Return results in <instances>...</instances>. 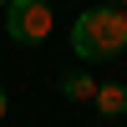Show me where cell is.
<instances>
[{
  "label": "cell",
  "instance_id": "3",
  "mask_svg": "<svg viewBox=\"0 0 127 127\" xmlns=\"http://www.w3.org/2000/svg\"><path fill=\"white\" fill-rule=\"evenodd\" d=\"M97 112L107 122L127 117V81H102V87H97Z\"/></svg>",
  "mask_w": 127,
  "mask_h": 127
},
{
  "label": "cell",
  "instance_id": "4",
  "mask_svg": "<svg viewBox=\"0 0 127 127\" xmlns=\"http://www.w3.org/2000/svg\"><path fill=\"white\" fill-rule=\"evenodd\" d=\"M97 87L102 81H92L87 71H66V76H61V97L66 102H97Z\"/></svg>",
  "mask_w": 127,
  "mask_h": 127
},
{
  "label": "cell",
  "instance_id": "5",
  "mask_svg": "<svg viewBox=\"0 0 127 127\" xmlns=\"http://www.w3.org/2000/svg\"><path fill=\"white\" fill-rule=\"evenodd\" d=\"M5 107H10V97H5V87H0V122H5Z\"/></svg>",
  "mask_w": 127,
  "mask_h": 127
},
{
  "label": "cell",
  "instance_id": "2",
  "mask_svg": "<svg viewBox=\"0 0 127 127\" xmlns=\"http://www.w3.org/2000/svg\"><path fill=\"white\" fill-rule=\"evenodd\" d=\"M5 31L20 46H41L51 36V5H41V0H10L5 5Z\"/></svg>",
  "mask_w": 127,
  "mask_h": 127
},
{
  "label": "cell",
  "instance_id": "1",
  "mask_svg": "<svg viewBox=\"0 0 127 127\" xmlns=\"http://www.w3.org/2000/svg\"><path fill=\"white\" fill-rule=\"evenodd\" d=\"M127 46V15L117 5H92L71 26V51L81 61H117Z\"/></svg>",
  "mask_w": 127,
  "mask_h": 127
}]
</instances>
